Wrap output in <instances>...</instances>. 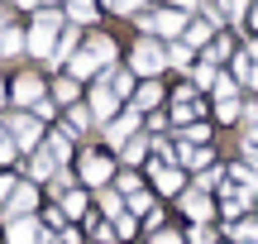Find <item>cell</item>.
<instances>
[{
  "label": "cell",
  "mask_w": 258,
  "mask_h": 244,
  "mask_svg": "<svg viewBox=\"0 0 258 244\" xmlns=\"http://www.w3.org/2000/svg\"><path fill=\"white\" fill-rule=\"evenodd\" d=\"M62 29H67V15H62V5H38L34 15H29V24H24L29 57L48 67V63H53V48H57V38H62Z\"/></svg>",
  "instance_id": "obj_1"
},
{
  "label": "cell",
  "mask_w": 258,
  "mask_h": 244,
  "mask_svg": "<svg viewBox=\"0 0 258 244\" xmlns=\"http://www.w3.org/2000/svg\"><path fill=\"white\" fill-rule=\"evenodd\" d=\"M72 172H77V182H82L86 192H105L115 182V172H120V158H115L110 149H101V144H82Z\"/></svg>",
  "instance_id": "obj_2"
},
{
  "label": "cell",
  "mask_w": 258,
  "mask_h": 244,
  "mask_svg": "<svg viewBox=\"0 0 258 244\" xmlns=\"http://www.w3.org/2000/svg\"><path fill=\"white\" fill-rule=\"evenodd\" d=\"M124 67L139 77V82H158V77L167 72V43H163V38L139 34L134 48H129V63H124Z\"/></svg>",
  "instance_id": "obj_3"
},
{
  "label": "cell",
  "mask_w": 258,
  "mask_h": 244,
  "mask_svg": "<svg viewBox=\"0 0 258 244\" xmlns=\"http://www.w3.org/2000/svg\"><path fill=\"white\" fill-rule=\"evenodd\" d=\"M206 115H211V96H206V91H196L191 82H182L172 96H167V120H172L177 130H186V125L206 120Z\"/></svg>",
  "instance_id": "obj_4"
},
{
  "label": "cell",
  "mask_w": 258,
  "mask_h": 244,
  "mask_svg": "<svg viewBox=\"0 0 258 244\" xmlns=\"http://www.w3.org/2000/svg\"><path fill=\"white\" fill-rule=\"evenodd\" d=\"M186 19H191V15H182L177 5H158V10H144V15H134V24H139V34L172 43V38H182V34H186Z\"/></svg>",
  "instance_id": "obj_5"
},
{
  "label": "cell",
  "mask_w": 258,
  "mask_h": 244,
  "mask_svg": "<svg viewBox=\"0 0 258 244\" xmlns=\"http://www.w3.org/2000/svg\"><path fill=\"white\" fill-rule=\"evenodd\" d=\"M38 101H48V72L19 67V72L10 77V105H15V110H34Z\"/></svg>",
  "instance_id": "obj_6"
},
{
  "label": "cell",
  "mask_w": 258,
  "mask_h": 244,
  "mask_svg": "<svg viewBox=\"0 0 258 244\" xmlns=\"http://www.w3.org/2000/svg\"><path fill=\"white\" fill-rule=\"evenodd\" d=\"M0 120H5V130L15 134V149L24 153V158H29L34 149H38V144H43V134H48V125L38 120L34 110H15V105H10V110L0 115Z\"/></svg>",
  "instance_id": "obj_7"
},
{
  "label": "cell",
  "mask_w": 258,
  "mask_h": 244,
  "mask_svg": "<svg viewBox=\"0 0 258 244\" xmlns=\"http://www.w3.org/2000/svg\"><path fill=\"white\" fill-rule=\"evenodd\" d=\"M177 206H182L186 225H211V220H220V201H215V192H201V187H186L182 197H177Z\"/></svg>",
  "instance_id": "obj_8"
},
{
  "label": "cell",
  "mask_w": 258,
  "mask_h": 244,
  "mask_svg": "<svg viewBox=\"0 0 258 244\" xmlns=\"http://www.w3.org/2000/svg\"><path fill=\"white\" fill-rule=\"evenodd\" d=\"M144 177L153 182L158 197H182V192H186V168H182V163H158V158H148Z\"/></svg>",
  "instance_id": "obj_9"
},
{
  "label": "cell",
  "mask_w": 258,
  "mask_h": 244,
  "mask_svg": "<svg viewBox=\"0 0 258 244\" xmlns=\"http://www.w3.org/2000/svg\"><path fill=\"white\" fill-rule=\"evenodd\" d=\"M101 134H105V149L110 153H120L129 139H134V134H144V115L134 110V105H124L120 115H115L110 125H101Z\"/></svg>",
  "instance_id": "obj_10"
},
{
  "label": "cell",
  "mask_w": 258,
  "mask_h": 244,
  "mask_svg": "<svg viewBox=\"0 0 258 244\" xmlns=\"http://www.w3.org/2000/svg\"><path fill=\"white\" fill-rule=\"evenodd\" d=\"M38 201H43V187L29 177H19V187L10 192V201L0 206V216L5 220H19V216H38Z\"/></svg>",
  "instance_id": "obj_11"
},
{
  "label": "cell",
  "mask_w": 258,
  "mask_h": 244,
  "mask_svg": "<svg viewBox=\"0 0 258 244\" xmlns=\"http://www.w3.org/2000/svg\"><path fill=\"white\" fill-rule=\"evenodd\" d=\"M86 110L96 115V125H110L115 115L124 110V101L110 91V82H105V77H96V82H91V96H86Z\"/></svg>",
  "instance_id": "obj_12"
},
{
  "label": "cell",
  "mask_w": 258,
  "mask_h": 244,
  "mask_svg": "<svg viewBox=\"0 0 258 244\" xmlns=\"http://www.w3.org/2000/svg\"><path fill=\"white\" fill-rule=\"evenodd\" d=\"M5 244H53V230H43L38 216H19L5 220Z\"/></svg>",
  "instance_id": "obj_13"
},
{
  "label": "cell",
  "mask_w": 258,
  "mask_h": 244,
  "mask_svg": "<svg viewBox=\"0 0 258 244\" xmlns=\"http://www.w3.org/2000/svg\"><path fill=\"white\" fill-rule=\"evenodd\" d=\"M82 48L96 57V63H101V72L120 63V43H115V38L105 34V29H86V34H82Z\"/></svg>",
  "instance_id": "obj_14"
},
{
  "label": "cell",
  "mask_w": 258,
  "mask_h": 244,
  "mask_svg": "<svg viewBox=\"0 0 258 244\" xmlns=\"http://www.w3.org/2000/svg\"><path fill=\"white\" fill-rule=\"evenodd\" d=\"M167 96H172V91H167L163 77H158V82H139V86H134V101H129V105H134L139 115H153V110H167Z\"/></svg>",
  "instance_id": "obj_15"
},
{
  "label": "cell",
  "mask_w": 258,
  "mask_h": 244,
  "mask_svg": "<svg viewBox=\"0 0 258 244\" xmlns=\"http://www.w3.org/2000/svg\"><path fill=\"white\" fill-rule=\"evenodd\" d=\"M62 15H67V24H77V29H101V0H62Z\"/></svg>",
  "instance_id": "obj_16"
},
{
  "label": "cell",
  "mask_w": 258,
  "mask_h": 244,
  "mask_svg": "<svg viewBox=\"0 0 258 244\" xmlns=\"http://www.w3.org/2000/svg\"><path fill=\"white\" fill-rule=\"evenodd\" d=\"M230 72H234V82H239L244 91H258V57L249 48H239V53L230 57Z\"/></svg>",
  "instance_id": "obj_17"
},
{
  "label": "cell",
  "mask_w": 258,
  "mask_h": 244,
  "mask_svg": "<svg viewBox=\"0 0 258 244\" xmlns=\"http://www.w3.org/2000/svg\"><path fill=\"white\" fill-rule=\"evenodd\" d=\"M234 53H239V48H234V34H230V29H220V34H215V38H211V43H206V48H201L196 57H206V63L225 67V63H230Z\"/></svg>",
  "instance_id": "obj_18"
},
{
  "label": "cell",
  "mask_w": 258,
  "mask_h": 244,
  "mask_svg": "<svg viewBox=\"0 0 258 244\" xmlns=\"http://www.w3.org/2000/svg\"><path fill=\"white\" fill-rule=\"evenodd\" d=\"M48 96L67 110V105H77V96H82V82L67 77V72H53V77H48Z\"/></svg>",
  "instance_id": "obj_19"
},
{
  "label": "cell",
  "mask_w": 258,
  "mask_h": 244,
  "mask_svg": "<svg viewBox=\"0 0 258 244\" xmlns=\"http://www.w3.org/2000/svg\"><path fill=\"white\" fill-rule=\"evenodd\" d=\"M101 77H105V82H110V91H115V96H120V101H124V105H129V101H134V86H139V77H134V72H129V67H124V63H115V67H105V72H101Z\"/></svg>",
  "instance_id": "obj_20"
},
{
  "label": "cell",
  "mask_w": 258,
  "mask_h": 244,
  "mask_svg": "<svg viewBox=\"0 0 258 244\" xmlns=\"http://www.w3.org/2000/svg\"><path fill=\"white\" fill-rule=\"evenodd\" d=\"M29 43H24V24H15L10 19L5 29H0V63H10V57H24Z\"/></svg>",
  "instance_id": "obj_21"
},
{
  "label": "cell",
  "mask_w": 258,
  "mask_h": 244,
  "mask_svg": "<svg viewBox=\"0 0 258 244\" xmlns=\"http://www.w3.org/2000/svg\"><path fill=\"white\" fill-rule=\"evenodd\" d=\"M177 144H182V149H206V144H215V125L211 120L186 125V130H177Z\"/></svg>",
  "instance_id": "obj_22"
},
{
  "label": "cell",
  "mask_w": 258,
  "mask_h": 244,
  "mask_svg": "<svg viewBox=\"0 0 258 244\" xmlns=\"http://www.w3.org/2000/svg\"><path fill=\"white\" fill-rule=\"evenodd\" d=\"M148 153H153V139H148V130H144V134H134V139H129L124 149L115 153V158H120V168H139Z\"/></svg>",
  "instance_id": "obj_23"
},
{
  "label": "cell",
  "mask_w": 258,
  "mask_h": 244,
  "mask_svg": "<svg viewBox=\"0 0 258 244\" xmlns=\"http://www.w3.org/2000/svg\"><path fill=\"white\" fill-rule=\"evenodd\" d=\"M215 10H220V19H225V29H239L244 19H249V10H253V0H215Z\"/></svg>",
  "instance_id": "obj_24"
},
{
  "label": "cell",
  "mask_w": 258,
  "mask_h": 244,
  "mask_svg": "<svg viewBox=\"0 0 258 244\" xmlns=\"http://www.w3.org/2000/svg\"><path fill=\"white\" fill-rule=\"evenodd\" d=\"M167 67H177V72L191 77V67H196V48H186L182 38H172V43H167Z\"/></svg>",
  "instance_id": "obj_25"
},
{
  "label": "cell",
  "mask_w": 258,
  "mask_h": 244,
  "mask_svg": "<svg viewBox=\"0 0 258 244\" xmlns=\"http://www.w3.org/2000/svg\"><path fill=\"white\" fill-rule=\"evenodd\" d=\"M211 115L220 125H239V115H244V96H225V101H211Z\"/></svg>",
  "instance_id": "obj_26"
},
{
  "label": "cell",
  "mask_w": 258,
  "mask_h": 244,
  "mask_svg": "<svg viewBox=\"0 0 258 244\" xmlns=\"http://www.w3.org/2000/svg\"><path fill=\"white\" fill-rule=\"evenodd\" d=\"M225 235L234 244H258V216H244V220H230L225 225Z\"/></svg>",
  "instance_id": "obj_27"
},
{
  "label": "cell",
  "mask_w": 258,
  "mask_h": 244,
  "mask_svg": "<svg viewBox=\"0 0 258 244\" xmlns=\"http://www.w3.org/2000/svg\"><path fill=\"white\" fill-rule=\"evenodd\" d=\"M124 206H129V216H153V211H158V192H144V187H139L134 197H124Z\"/></svg>",
  "instance_id": "obj_28"
},
{
  "label": "cell",
  "mask_w": 258,
  "mask_h": 244,
  "mask_svg": "<svg viewBox=\"0 0 258 244\" xmlns=\"http://www.w3.org/2000/svg\"><path fill=\"white\" fill-rule=\"evenodd\" d=\"M67 125H72L77 134H86V130H91V125H96V115L86 110V101H77V105H67Z\"/></svg>",
  "instance_id": "obj_29"
},
{
  "label": "cell",
  "mask_w": 258,
  "mask_h": 244,
  "mask_svg": "<svg viewBox=\"0 0 258 244\" xmlns=\"http://www.w3.org/2000/svg\"><path fill=\"white\" fill-rule=\"evenodd\" d=\"M225 96H244V86L234 82V72H220L215 86H211V101H225Z\"/></svg>",
  "instance_id": "obj_30"
},
{
  "label": "cell",
  "mask_w": 258,
  "mask_h": 244,
  "mask_svg": "<svg viewBox=\"0 0 258 244\" xmlns=\"http://www.w3.org/2000/svg\"><path fill=\"white\" fill-rule=\"evenodd\" d=\"M139 182H144V172H139V168H120V172H115V192H120V197H134Z\"/></svg>",
  "instance_id": "obj_31"
},
{
  "label": "cell",
  "mask_w": 258,
  "mask_h": 244,
  "mask_svg": "<svg viewBox=\"0 0 258 244\" xmlns=\"http://www.w3.org/2000/svg\"><path fill=\"white\" fill-rule=\"evenodd\" d=\"M15 158H19V149H15V134L5 130V120H0V168H10Z\"/></svg>",
  "instance_id": "obj_32"
},
{
  "label": "cell",
  "mask_w": 258,
  "mask_h": 244,
  "mask_svg": "<svg viewBox=\"0 0 258 244\" xmlns=\"http://www.w3.org/2000/svg\"><path fill=\"white\" fill-rule=\"evenodd\" d=\"M38 220H43V230H67V211H62V206L38 211Z\"/></svg>",
  "instance_id": "obj_33"
},
{
  "label": "cell",
  "mask_w": 258,
  "mask_h": 244,
  "mask_svg": "<svg viewBox=\"0 0 258 244\" xmlns=\"http://www.w3.org/2000/svg\"><path fill=\"white\" fill-rule=\"evenodd\" d=\"M186 244H220V235L211 225H186Z\"/></svg>",
  "instance_id": "obj_34"
},
{
  "label": "cell",
  "mask_w": 258,
  "mask_h": 244,
  "mask_svg": "<svg viewBox=\"0 0 258 244\" xmlns=\"http://www.w3.org/2000/svg\"><path fill=\"white\" fill-rule=\"evenodd\" d=\"M19 187V172H10V168H0V206L10 201V192Z\"/></svg>",
  "instance_id": "obj_35"
},
{
  "label": "cell",
  "mask_w": 258,
  "mask_h": 244,
  "mask_svg": "<svg viewBox=\"0 0 258 244\" xmlns=\"http://www.w3.org/2000/svg\"><path fill=\"white\" fill-rule=\"evenodd\" d=\"M153 244H186V235H177V230H153Z\"/></svg>",
  "instance_id": "obj_36"
},
{
  "label": "cell",
  "mask_w": 258,
  "mask_h": 244,
  "mask_svg": "<svg viewBox=\"0 0 258 244\" xmlns=\"http://www.w3.org/2000/svg\"><path fill=\"white\" fill-rule=\"evenodd\" d=\"M239 144H249V149H258V125H244V139Z\"/></svg>",
  "instance_id": "obj_37"
},
{
  "label": "cell",
  "mask_w": 258,
  "mask_h": 244,
  "mask_svg": "<svg viewBox=\"0 0 258 244\" xmlns=\"http://www.w3.org/2000/svg\"><path fill=\"white\" fill-rule=\"evenodd\" d=\"M244 29H249V34L258 38V0H253V10H249V19H244Z\"/></svg>",
  "instance_id": "obj_38"
},
{
  "label": "cell",
  "mask_w": 258,
  "mask_h": 244,
  "mask_svg": "<svg viewBox=\"0 0 258 244\" xmlns=\"http://www.w3.org/2000/svg\"><path fill=\"white\" fill-rule=\"evenodd\" d=\"M5 110H10V82L0 77V115H5Z\"/></svg>",
  "instance_id": "obj_39"
},
{
  "label": "cell",
  "mask_w": 258,
  "mask_h": 244,
  "mask_svg": "<svg viewBox=\"0 0 258 244\" xmlns=\"http://www.w3.org/2000/svg\"><path fill=\"white\" fill-rule=\"evenodd\" d=\"M10 24V5H0V29H5Z\"/></svg>",
  "instance_id": "obj_40"
},
{
  "label": "cell",
  "mask_w": 258,
  "mask_h": 244,
  "mask_svg": "<svg viewBox=\"0 0 258 244\" xmlns=\"http://www.w3.org/2000/svg\"><path fill=\"white\" fill-rule=\"evenodd\" d=\"M38 5H62V0H38Z\"/></svg>",
  "instance_id": "obj_41"
}]
</instances>
